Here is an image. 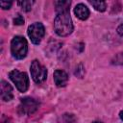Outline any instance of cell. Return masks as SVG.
Instances as JSON below:
<instances>
[{"label":"cell","instance_id":"1","mask_svg":"<svg viewBox=\"0 0 123 123\" xmlns=\"http://www.w3.org/2000/svg\"><path fill=\"white\" fill-rule=\"evenodd\" d=\"M73 23L69 12L57 13L54 19V29L58 36L67 37L73 32Z\"/></svg>","mask_w":123,"mask_h":123},{"label":"cell","instance_id":"2","mask_svg":"<svg viewBox=\"0 0 123 123\" xmlns=\"http://www.w3.org/2000/svg\"><path fill=\"white\" fill-rule=\"evenodd\" d=\"M28 52L27 40L21 36H15L11 41V53L16 60H22Z\"/></svg>","mask_w":123,"mask_h":123},{"label":"cell","instance_id":"3","mask_svg":"<svg viewBox=\"0 0 123 123\" xmlns=\"http://www.w3.org/2000/svg\"><path fill=\"white\" fill-rule=\"evenodd\" d=\"M9 77L20 92H25L28 89V87H29V77H28L27 73L20 72L17 69H13L9 73Z\"/></svg>","mask_w":123,"mask_h":123},{"label":"cell","instance_id":"4","mask_svg":"<svg viewBox=\"0 0 123 123\" xmlns=\"http://www.w3.org/2000/svg\"><path fill=\"white\" fill-rule=\"evenodd\" d=\"M27 34L34 44H39L45 35V28L41 22H35L28 27Z\"/></svg>","mask_w":123,"mask_h":123},{"label":"cell","instance_id":"5","mask_svg":"<svg viewBox=\"0 0 123 123\" xmlns=\"http://www.w3.org/2000/svg\"><path fill=\"white\" fill-rule=\"evenodd\" d=\"M30 71H31L32 79L37 84L42 83L47 77V69L37 60H34L32 62L30 66Z\"/></svg>","mask_w":123,"mask_h":123},{"label":"cell","instance_id":"6","mask_svg":"<svg viewBox=\"0 0 123 123\" xmlns=\"http://www.w3.org/2000/svg\"><path fill=\"white\" fill-rule=\"evenodd\" d=\"M38 109V102L36 101L34 98L25 97L22 98L20 101L19 110L20 112L23 114H32Z\"/></svg>","mask_w":123,"mask_h":123},{"label":"cell","instance_id":"7","mask_svg":"<svg viewBox=\"0 0 123 123\" xmlns=\"http://www.w3.org/2000/svg\"><path fill=\"white\" fill-rule=\"evenodd\" d=\"M0 91H1V99L5 102H8L12 99L13 93H12V86L6 82V81H1L0 84Z\"/></svg>","mask_w":123,"mask_h":123},{"label":"cell","instance_id":"8","mask_svg":"<svg viewBox=\"0 0 123 123\" xmlns=\"http://www.w3.org/2000/svg\"><path fill=\"white\" fill-rule=\"evenodd\" d=\"M54 82L58 87H63L68 82V75L65 71L57 69L54 71Z\"/></svg>","mask_w":123,"mask_h":123},{"label":"cell","instance_id":"9","mask_svg":"<svg viewBox=\"0 0 123 123\" xmlns=\"http://www.w3.org/2000/svg\"><path fill=\"white\" fill-rule=\"evenodd\" d=\"M74 13H75V15H76L79 19H81V20H86V19H87L88 16H89V10H88V8H87L85 4L80 3V4H78V5L75 7V9H74Z\"/></svg>","mask_w":123,"mask_h":123},{"label":"cell","instance_id":"10","mask_svg":"<svg viewBox=\"0 0 123 123\" xmlns=\"http://www.w3.org/2000/svg\"><path fill=\"white\" fill-rule=\"evenodd\" d=\"M56 12L57 13H62V12H69V7L71 5L70 1H55L54 2Z\"/></svg>","mask_w":123,"mask_h":123},{"label":"cell","instance_id":"11","mask_svg":"<svg viewBox=\"0 0 123 123\" xmlns=\"http://www.w3.org/2000/svg\"><path fill=\"white\" fill-rule=\"evenodd\" d=\"M89 3L98 12H102L106 11V9H107V4H106L105 1H90L89 0Z\"/></svg>","mask_w":123,"mask_h":123},{"label":"cell","instance_id":"12","mask_svg":"<svg viewBox=\"0 0 123 123\" xmlns=\"http://www.w3.org/2000/svg\"><path fill=\"white\" fill-rule=\"evenodd\" d=\"M17 4L21 7V9L24 12H29L32 9V6L34 4V1H30V0H23V1H18Z\"/></svg>","mask_w":123,"mask_h":123},{"label":"cell","instance_id":"13","mask_svg":"<svg viewBox=\"0 0 123 123\" xmlns=\"http://www.w3.org/2000/svg\"><path fill=\"white\" fill-rule=\"evenodd\" d=\"M112 63H113V64H120V65H123V53L117 54V55L113 58Z\"/></svg>","mask_w":123,"mask_h":123},{"label":"cell","instance_id":"14","mask_svg":"<svg viewBox=\"0 0 123 123\" xmlns=\"http://www.w3.org/2000/svg\"><path fill=\"white\" fill-rule=\"evenodd\" d=\"M85 74V69H84V66L83 64H79L77 67H76V71H75V75L78 76L79 78H82Z\"/></svg>","mask_w":123,"mask_h":123},{"label":"cell","instance_id":"15","mask_svg":"<svg viewBox=\"0 0 123 123\" xmlns=\"http://www.w3.org/2000/svg\"><path fill=\"white\" fill-rule=\"evenodd\" d=\"M13 23L14 25H22L24 24V18L21 14H16V16L13 18Z\"/></svg>","mask_w":123,"mask_h":123},{"label":"cell","instance_id":"16","mask_svg":"<svg viewBox=\"0 0 123 123\" xmlns=\"http://www.w3.org/2000/svg\"><path fill=\"white\" fill-rule=\"evenodd\" d=\"M12 1H1L0 2V6L3 10H9L12 7Z\"/></svg>","mask_w":123,"mask_h":123},{"label":"cell","instance_id":"17","mask_svg":"<svg viewBox=\"0 0 123 123\" xmlns=\"http://www.w3.org/2000/svg\"><path fill=\"white\" fill-rule=\"evenodd\" d=\"M116 32H117V34H118L119 36L123 37V24H120V25L117 27V29H116Z\"/></svg>","mask_w":123,"mask_h":123},{"label":"cell","instance_id":"18","mask_svg":"<svg viewBox=\"0 0 123 123\" xmlns=\"http://www.w3.org/2000/svg\"><path fill=\"white\" fill-rule=\"evenodd\" d=\"M1 123H11V122L9 121V119H8L7 117H5V116L3 115V117H2V121H1Z\"/></svg>","mask_w":123,"mask_h":123},{"label":"cell","instance_id":"19","mask_svg":"<svg viewBox=\"0 0 123 123\" xmlns=\"http://www.w3.org/2000/svg\"><path fill=\"white\" fill-rule=\"evenodd\" d=\"M119 116H120L121 120L123 121V111H120V113H119Z\"/></svg>","mask_w":123,"mask_h":123},{"label":"cell","instance_id":"20","mask_svg":"<svg viewBox=\"0 0 123 123\" xmlns=\"http://www.w3.org/2000/svg\"><path fill=\"white\" fill-rule=\"evenodd\" d=\"M93 123H101V122H99V121H95V122H93Z\"/></svg>","mask_w":123,"mask_h":123}]
</instances>
